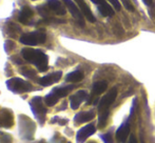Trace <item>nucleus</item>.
<instances>
[{"label": "nucleus", "mask_w": 155, "mask_h": 143, "mask_svg": "<svg viewBox=\"0 0 155 143\" xmlns=\"http://www.w3.org/2000/svg\"><path fill=\"white\" fill-rule=\"evenodd\" d=\"M73 88H74V85H67V86H62V87H56V88H54L52 92L57 95L59 98H63V97L67 96Z\"/></svg>", "instance_id": "19"}, {"label": "nucleus", "mask_w": 155, "mask_h": 143, "mask_svg": "<svg viewBox=\"0 0 155 143\" xmlns=\"http://www.w3.org/2000/svg\"><path fill=\"white\" fill-rule=\"evenodd\" d=\"M63 1H64L65 5H67V8L72 14V16H73L74 18H75V20L78 22V24H79L80 27H84V17H82V13L80 12L78 5H76V4L74 3V1H72V0H63Z\"/></svg>", "instance_id": "7"}, {"label": "nucleus", "mask_w": 155, "mask_h": 143, "mask_svg": "<svg viewBox=\"0 0 155 143\" xmlns=\"http://www.w3.org/2000/svg\"><path fill=\"white\" fill-rule=\"evenodd\" d=\"M84 79V73L80 71H74L72 73L68 74L67 77H65V81L67 82H72V83H75V82H79Z\"/></svg>", "instance_id": "16"}, {"label": "nucleus", "mask_w": 155, "mask_h": 143, "mask_svg": "<svg viewBox=\"0 0 155 143\" xmlns=\"http://www.w3.org/2000/svg\"><path fill=\"white\" fill-rule=\"evenodd\" d=\"M127 143H137V139L135 138L134 135H131L130 138H129V141Z\"/></svg>", "instance_id": "30"}, {"label": "nucleus", "mask_w": 155, "mask_h": 143, "mask_svg": "<svg viewBox=\"0 0 155 143\" xmlns=\"http://www.w3.org/2000/svg\"><path fill=\"white\" fill-rule=\"evenodd\" d=\"M95 117V113L94 110H88V112H80L74 117V122L76 124H81V123H86L91 121Z\"/></svg>", "instance_id": "15"}, {"label": "nucleus", "mask_w": 155, "mask_h": 143, "mask_svg": "<svg viewBox=\"0 0 155 143\" xmlns=\"http://www.w3.org/2000/svg\"><path fill=\"white\" fill-rule=\"evenodd\" d=\"M41 143H45V142H43V141H42V142H41Z\"/></svg>", "instance_id": "33"}, {"label": "nucleus", "mask_w": 155, "mask_h": 143, "mask_svg": "<svg viewBox=\"0 0 155 143\" xmlns=\"http://www.w3.org/2000/svg\"><path fill=\"white\" fill-rule=\"evenodd\" d=\"M20 73L28 78H35L36 77V72H35L34 70H32V68H23V70H20Z\"/></svg>", "instance_id": "23"}, {"label": "nucleus", "mask_w": 155, "mask_h": 143, "mask_svg": "<svg viewBox=\"0 0 155 143\" xmlns=\"http://www.w3.org/2000/svg\"><path fill=\"white\" fill-rule=\"evenodd\" d=\"M91 1H92L93 3L97 4L98 6H101V5H104V4L108 3V2H106V0H91Z\"/></svg>", "instance_id": "29"}, {"label": "nucleus", "mask_w": 155, "mask_h": 143, "mask_svg": "<svg viewBox=\"0 0 155 143\" xmlns=\"http://www.w3.org/2000/svg\"><path fill=\"white\" fill-rule=\"evenodd\" d=\"M14 124V117L11 110H0V127L10 129Z\"/></svg>", "instance_id": "10"}, {"label": "nucleus", "mask_w": 155, "mask_h": 143, "mask_svg": "<svg viewBox=\"0 0 155 143\" xmlns=\"http://www.w3.org/2000/svg\"><path fill=\"white\" fill-rule=\"evenodd\" d=\"M87 98H88V93L84 90L78 91L76 94L71 96V98H70V104H71L72 110H77V108L80 106V104H81Z\"/></svg>", "instance_id": "9"}, {"label": "nucleus", "mask_w": 155, "mask_h": 143, "mask_svg": "<svg viewBox=\"0 0 155 143\" xmlns=\"http://www.w3.org/2000/svg\"><path fill=\"white\" fill-rule=\"evenodd\" d=\"M32 16H33V11L29 6H25V8H21V12H20V14H19V21H20L21 23L27 24L28 21H29V18Z\"/></svg>", "instance_id": "17"}, {"label": "nucleus", "mask_w": 155, "mask_h": 143, "mask_svg": "<svg viewBox=\"0 0 155 143\" xmlns=\"http://www.w3.org/2000/svg\"><path fill=\"white\" fill-rule=\"evenodd\" d=\"M45 39H47V36H45V34L43 33V32L37 31V32H33V33L23 34V35L20 37L19 41L25 45L34 46V45L45 43Z\"/></svg>", "instance_id": "4"}, {"label": "nucleus", "mask_w": 155, "mask_h": 143, "mask_svg": "<svg viewBox=\"0 0 155 143\" xmlns=\"http://www.w3.org/2000/svg\"><path fill=\"white\" fill-rule=\"evenodd\" d=\"M35 129H36L35 123L31 119L28 118L25 115L19 116V134H20L21 139L27 140V141L33 140Z\"/></svg>", "instance_id": "2"}, {"label": "nucleus", "mask_w": 155, "mask_h": 143, "mask_svg": "<svg viewBox=\"0 0 155 143\" xmlns=\"http://www.w3.org/2000/svg\"><path fill=\"white\" fill-rule=\"evenodd\" d=\"M95 132H96V127L94 124L86 125V126H84L82 129H80L79 131L77 132V135H76V142L84 143L89 137H91Z\"/></svg>", "instance_id": "8"}, {"label": "nucleus", "mask_w": 155, "mask_h": 143, "mask_svg": "<svg viewBox=\"0 0 155 143\" xmlns=\"http://www.w3.org/2000/svg\"><path fill=\"white\" fill-rule=\"evenodd\" d=\"M23 59L27 60L30 63H33L39 72H45L49 68V58L43 52L34 49H23L21 51Z\"/></svg>", "instance_id": "1"}, {"label": "nucleus", "mask_w": 155, "mask_h": 143, "mask_svg": "<svg viewBox=\"0 0 155 143\" xmlns=\"http://www.w3.org/2000/svg\"><path fill=\"white\" fill-rule=\"evenodd\" d=\"M30 105H31V110L32 112L34 113L35 117L37 118V120L43 124L45 120V114H47V108L45 107L42 102V98L40 97H35L31 100L30 102Z\"/></svg>", "instance_id": "5"}, {"label": "nucleus", "mask_w": 155, "mask_h": 143, "mask_svg": "<svg viewBox=\"0 0 155 143\" xmlns=\"http://www.w3.org/2000/svg\"><path fill=\"white\" fill-rule=\"evenodd\" d=\"M109 2H111L112 3V5L115 8V10L116 11H119L121 8V5H120V2L118 1V0H108Z\"/></svg>", "instance_id": "27"}, {"label": "nucleus", "mask_w": 155, "mask_h": 143, "mask_svg": "<svg viewBox=\"0 0 155 143\" xmlns=\"http://www.w3.org/2000/svg\"><path fill=\"white\" fill-rule=\"evenodd\" d=\"M143 3H145L146 5H149V6L152 5V0H143Z\"/></svg>", "instance_id": "31"}, {"label": "nucleus", "mask_w": 155, "mask_h": 143, "mask_svg": "<svg viewBox=\"0 0 155 143\" xmlns=\"http://www.w3.org/2000/svg\"><path fill=\"white\" fill-rule=\"evenodd\" d=\"M108 87V83L106 81H97L93 84L92 94L93 95H100L104 92Z\"/></svg>", "instance_id": "18"}, {"label": "nucleus", "mask_w": 155, "mask_h": 143, "mask_svg": "<svg viewBox=\"0 0 155 143\" xmlns=\"http://www.w3.org/2000/svg\"><path fill=\"white\" fill-rule=\"evenodd\" d=\"M14 47H15V43L13 42V41L8 40V41H6V42H5V51L8 52V53H10V52H12Z\"/></svg>", "instance_id": "25"}, {"label": "nucleus", "mask_w": 155, "mask_h": 143, "mask_svg": "<svg viewBox=\"0 0 155 143\" xmlns=\"http://www.w3.org/2000/svg\"><path fill=\"white\" fill-rule=\"evenodd\" d=\"M0 143H13V137L10 134L0 132Z\"/></svg>", "instance_id": "22"}, {"label": "nucleus", "mask_w": 155, "mask_h": 143, "mask_svg": "<svg viewBox=\"0 0 155 143\" xmlns=\"http://www.w3.org/2000/svg\"><path fill=\"white\" fill-rule=\"evenodd\" d=\"M52 123H54V122H58V124L59 125H64V124H67L68 123V120L67 119H60V118H58V117H55L54 119H52V121H51Z\"/></svg>", "instance_id": "26"}, {"label": "nucleus", "mask_w": 155, "mask_h": 143, "mask_svg": "<svg viewBox=\"0 0 155 143\" xmlns=\"http://www.w3.org/2000/svg\"><path fill=\"white\" fill-rule=\"evenodd\" d=\"M100 138L102 139L104 143H113V138H112V135H111V133L104 134V135L100 136Z\"/></svg>", "instance_id": "24"}, {"label": "nucleus", "mask_w": 155, "mask_h": 143, "mask_svg": "<svg viewBox=\"0 0 155 143\" xmlns=\"http://www.w3.org/2000/svg\"><path fill=\"white\" fill-rule=\"evenodd\" d=\"M98 11L102 16H113L114 15V11H113L112 6L109 3H106L101 6H98Z\"/></svg>", "instance_id": "21"}, {"label": "nucleus", "mask_w": 155, "mask_h": 143, "mask_svg": "<svg viewBox=\"0 0 155 143\" xmlns=\"http://www.w3.org/2000/svg\"><path fill=\"white\" fill-rule=\"evenodd\" d=\"M61 76H62L61 72H55V73H52V74H50V75L40 78L38 82H39V84L42 86H49L59 81V80L61 79Z\"/></svg>", "instance_id": "11"}, {"label": "nucleus", "mask_w": 155, "mask_h": 143, "mask_svg": "<svg viewBox=\"0 0 155 143\" xmlns=\"http://www.w3.org/2000/svg\"><path fill=\"white\" fill-rule=\"evenodd\" d=\"M74 1L76 2V4H77L78 8H79L80 12H81L82 15L86 17L87 20H89L90 22H95V20H96L95 17H94L92 11L90 10L89 5L84 2V0H74Z\"/></svg>", "instance_id": "12"}, {"label": "nucleus", "mask_w": 155, "mask_h": 143, "mask_svg": "<svg viewBox=\"0 0 155 143\" xmlns=\"http://www.w3.org/2000/svg\"><path fill=\"white\" fill-rule=\"evenodd\" d=\"M121 2H123V3L124 4V6H126L129 11H131V12H133V11H134V6L131 4L130 0H121Z\"/></svg>", "instance_id": "28"}, {"label": "nucleus", "mask_w": 155, "mask_h": 143, "mask_svg": "<svg viewBox=\"0 0 155 143\" xmlns=\"http://www.w3.org/2000/svg\"><path fill=\"white\" fill-rule=\"evenodd\" d=\"M6 86L10 91L15 94H22V93L31 92L33 90V85L28 81H25L20 78H12L6 81Z\"/></svg>", "instance_id": "3"}, {"label": "nucleus", "mask_w": 155, "mask_h": 143, "mask_svg": "<svg viewBox=\"0 0 155 143\" xmlns=\"http://www.w3.org/2000/svg\"><path fill=\"white\" fill-rule=\"evenodd\" d=\"M45 6H47L50 11L54 12L55 14L59 15V16H63V15L65 14V12H67L65 8L62 5V3L59 0H49V1L47 2V5Z\"/></svg>", "instance_id": "14"}, {"label": "nucleus", "mask_w": 155, "mask_h": 143, "mask_svg": "<svg viewBox=\"0 0 155 143\" xmlns=\"http://www.w3.org/2000/svg\"><path fill=\"white\" fill-rule=\"evenodd\" d=\"M117 97V90L116 88H112L106 96H104L101 99H100L99 105H98V110L99 112H102V110H109V107L115 101Z\"/></svg>", "instance_id": "6"}, {"label": "nucleus", "mask_w": 155, "mask_h": 143, "mask_svg": "<svg viewBox=\"0 0 155 143\" xmlns=\"http://www.w3.org/2000/svg\"><path fill=\"white\" fill-rule=\"evenodd\" d=\"M58 100H59V97L56 94H54L53 92L50 93L49 95H47V96L45 97V103L48 106H53V105H55L56 103L58 102Z\"/></svg>", "instance_id": "20"}, {"label": "nucleus", "mask_w": 155, "mask_h": 143, "mask_svg": "<svg viewBox=\"0 0 155 143\" xmlns=\"http://www.w3.org/2000/svg\"><path fill=\"white\" fill-rule=\"evenodd\" d=\"M129 133H130V122H129V120H127L117 129L116 140L118 142H124L127 138L129 137Z\"/></svg>", "instance_id": "13"}, {"label": "nucleus", "mask_w": 155, "mask_h": 143, "mask_svg": "<svg viewBox=\"0 0 155 143\" xmlns=\"http://www.w3.org/2000/svg\"><path fill=\"white\" fill-rule=\"evenodd\" d=\"M88 143H96L95 141H90V142H88Z\"/></svg>", "instance_id": "32"}]
</instances>
